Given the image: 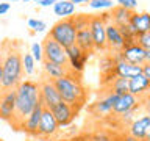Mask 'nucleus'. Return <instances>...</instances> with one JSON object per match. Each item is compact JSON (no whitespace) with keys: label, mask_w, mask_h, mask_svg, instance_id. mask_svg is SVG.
<instances>
[{"label":"nucleus","mask_w":150,"mask_h":141,"mask_svg":"<svg viewBox=\"0 0 150 141\" xmlns=\"http://www.w3.org/2000/svg\"><path fill=\"white\" fill-rule=\"evenodd\" d=\"M22 42L16 39H5L0 42V60L3 72V89H13L23 80Z\"/></svg>","instance_id":"1"},{"label":"nucleus","mask_w":150,"mask_h":141,"mask_svg":"<svg viewBox=\"0 0 150 141\" xmlns=\"http://www.w3.org/2000/svg\"><path fill=\"white\" fill-rule=\"evenodd\" d=\"M41 102L39 97V82L36 80H22L16 86V111L11 121V127L14 130L21 129V124L27 116L38 107Z\"/></svg>","instance_id":"2"},{"label":"nucleus","mask_w":150,"mask_h":141,"mask_svg":"<svg viewBox=\"0 0 150 141\" xmlns=\"http://www.w3.org/2000/svg\"><path fill=\"white\" fill-rule=\"evenodd\" d=\"M53 83L59 93L61 102L67 103V105H70L75 110L80 111L84 107V103L88 102L89 94L83 83L81 74H75L70 70L67 75L53 80Z\"/></svg>","instance_id":"3"},{"label":"nucleus","mask_w":150,"mask_h":141,"mask_svg":"<svg viewBox=\"0 0 150 141\" xmlns=\"http://www.w3.org/2000/svg\"><path fill=\"white\" fill-rule=\"evenodd\" d=\"M47 35L52 36L59 46H63L64 49L74 46L75 44V36H77V28H75L74 19L72 17L61 19V21H58L50 28V31L47 33Z\"/></svg>","instance_id":"4"},{"label":"nucleus","mask_w":150,"mask_h":141,"mask_svg":"<svg viewBox=\"0 0 150 141\" xmlns=\"http://www.w3.org/2000/svg\"><path fill=\"white\" fill-rule=\"evenodd\" d=\"M108 21H110V13L91 14L89 30H91L94 50L96 52H106V22Z\"/></svg>","instance_id":"5"},{"label":"nucleus","mask_w":150,"mask_h":141,"mask_svg":"<svg viewBox=\"0 0 150 141\" xmlns=\"http://www.w3.org/2000/svg\"><path fill=\"white\" fill-rule=\"evenodd\" d=\"M41 46H42V55H44L45 61H52V63H56L61 66H69L66 49L63 46H59L52 36L47 35Z\"/></svg>","instance_id":"6"},{"label":"nucleus","mask_w":150,"mask_h":141,"mask_svg":"<svg viewBox=\"0 0 150 141\" xmlns=\"http://www.w3.org/2000/svg\"><path fill=\"white\" fill-rule=\"evenodd\" d=\"M142 107V99L141 97H136L130 93H125L122 96H117L114 105H112V111H111V116L110 118H117V116H122L128 111H134V110H139Z\"/></svg>","instance_id":"7"},{"label":"nucleus","mask_w":150,"mask_h":141,"mask_svg":"<svg viewBox=\"0 0 150 141\" xmlns=\"http://www.w3.org/2000/svg\"><path fill=\"white\" fill-rule=\"evenodd\" d=\"M39 97H41V103L47 110H52V108L56 107L61 102L59 93L56 89L55 83L44 77L39 80Z\"/></svg>","instance_id":"8"},{"label":"nucleus","mask_w":150,"mask_h":141,"mask_svg":"<svg viewBox=\"0 0 150 141\" xmlns=\"http://www.w3.org/2000/svg\"><path fill=\"white\" fill-rule=\"evenodd\" d=\"M58 132H59V125L55 119L53 113L50 110H47V108H44L42 115H41L39 125H38V136L44 138V140H50L53 136H56Z\"/></svg>","instance_id":"9"},{"label":"nucleus","mask_w":150,"mask_h":141,"mask_svg":"<svg viewBox=\"0 0 150 141\" xmlns=\"http://www.w3.org/2000/svg\"><path fill=\"white\" fill-rule=\"evenodd\" d=\"M125 41L119 30V27L111 22V19L106 22V52L108 53H119L124 50Z\"/></svg>","instance_id":"10"},{"label":"nucleus","mask_w":150,"mask_h":141,"mask_svg":"<svg viewBox=\"0 0 150 141\" xmlns=\"http://www.w3.org/2000/svg\"><path fill=\"white\" fill-rule=\"evenodd\" d=\"M14 111H16V88L3 89L0 94V119L11 124Z\"/></svg>","instance_id":"11"},{"label":"nucleus","mask_w":150,"mask_h":141,"mask_svg":"<svg viewBox=\"0 0 150 141\" xmlns=\"http://www.w3.org/2000/svg\"><path fill=\"white\" fill-rule=\"evenodd\" d=\"M117 96L111 93H105L103 91V97L98 99L97 102H94L91 107H89V111H91L92 116L96 118H110L111 111H112V105H114Z\"/></svg>","instance_id":"12"},{"label":"nucleus","mask_w":150,"mask_h":141,"mask_svg":"<svg viewBox=\"0 0 150 141\" xmlns=\"http://www.w3.org/2000/svg\"><path fill=\"white\" fill-rule=\"evenodd\" d=\"M50 111L53 113V116H55L56 122H58L59 129L61 127L70 125L74 122V119L77 118V115L80 113L78 110H75V108H72L70 105H67V103H64V102H59L58 105L53 107Z\"/></svg>","instance_id":"13"},{"label":"nucleus","mask_w":150,"mask_h":141,"mask_svg":"<svg viewBox=\"0 0 150 141\" xmlns=\"http://www.w3.org/2000/svg\"><path fill=\"white\" fill-rule=\"evenodd\" d=\"M114 55V60H116V68H114V72L117 77H122V78H133L136 75L142 74V66H136V64H131V63H127L120 58L119 53H111Z\"/></svg>","instance_id":"14"},{"label":"nucleus","mask_w":150,"mask_h":141,"mask_svg":"<svg viewBox=\"0 0 150 141\" xmlns=\"http://www.w3.org/2000/svg\"><path fill=\"white\" fill-rule=\"evenodd\" d=\"M119 55L124 61L136 64V66H142L145 63V50L139 44H136V42L124 47V50L119 52Z\"/></svg>","instance_id":"15"},{"label":"nucleus","mask_w":150,"mask_h":141,"mask_svg":"<svg viewBox=\"0 0 150 141\" xmlns=\"http://www.w3.org/2000/svg\"><path fill=\"white\" fill-rule=\"evenodd\" d=\"M42 110H44V105L39 102L38 107L30 113V116H27L23 122L21 124V129L22 132H25L27 135L30 136H38V125H39V121H41V115H42Z\"/></svg>","instance_id":"16"},{"label":"nucleus","mask_w":150,"mask_h":141,"mask_svg":"<svg viewBox=\"0 0 150 141\" xmlns=\"http://www.w3.org/2000/svg\"><path fill=\"white\" fill-rule=\"evenodd\" d=\"M128 93L136 97H145L150 94V80L144 74H139L136 77L128 80Z\"/></svg>","instance_id":"17"},{"label":"nucleus","mask_w":150,"mask_h":141,"mask_svg":"<svg viewBox=\"0 0 150 141\" xmlns=\"http://www.w3.org/2000/svg\"><path fill=\"white\" fill-rule=\"evenodd\" d=\"M149 127H150V115L149 113H144V115H141L139 118H134V119L130 122V125L127 127L125 132H128V133L131 136H134L136 140L142 141Z\"/></svg>","instance_id":"18"},{"label":"nucleus","mask_w":150,"mask_h":141,"mask_svg":"<svg viewBox=\"0 0 150 141\" xmlns=\"http://www.w3.org/2000/svg\"><path fill=\"white\" fill-rule=\"evenodd\" d=\"M70 72L69 66H61V64H56V63H52V61H42V77L44 78H49V80H56V78H61L64 75H67Z\"/></svg>","instance_id":"19"},{"label":"nucleus","mask_w":150,"mask_h":141,"mask_svg":"<svg viewBox=\"0 0 150 141\" xmlns=\"http://www.w3.org/2000/svg\"><path fill=\"white\" fill-rule=\"evenodd\" d=\"M75 46L80 47L83 52L86 53H94V42H92V36H91V30L88 28H81L77 30V36H75Z\"/></svg>","instance_id":"20"},{"label":"nucleus","mask_w":150,"mask_h":141,"mask_svg":"<svg viewBox=\"0 0 150 141\" xmlns=\"http://www.w3.org/2000/svg\"><path fill=\"white\" fill-rule=\"evenodd\" d=\"M131 27L134 28L136 35H141V33L150 31V13H134L131 14L130 19Z\"/></svg>","instance_id":"21"},{"label":"nucleus","mask_w":150,"mask_h":141,"mask_svg":"<svg viewBox=\"0 0 150 141\" xmlns=\"http://www.w3.org/2000/svg\"><path fill=\"white\" fill-rule=\"evenodd\" d=\"M131 14H133V11L125 9V8H122V6H119V5H117V6L111 8L110 19H111V22L114 24V25L120 27V25H125V24H130Z\"/></svg>","instance_id":"22"},{"label":"nucleus","mask_w":150,"mask_h":141,"mask_svg":"<svg viewBox=\"0 0 150 141\" xmlns=\"http://www.w3.org/2000/svg\"><path fill=\"white\" fill-rule=\"evenodd\" d=\"M53 13L59 17H72L75 14V5L70 2V0H58L53 5Z\"/></svg>","instance_id":"23"},{"label":"nucleus","mask_w":150,"mask_h":141,"mask_svg":"<svg viewBox=\"0 0 150 141\" xmlns=\"http://www.w3.org/2000/svg\"><path fill=\"white\" fill-rule=\"evenodd\" d=\"M114 68H116L114 55L105 52V53L100 56V60H98V70H100V75L112 74V72H114Z\"/></svg>","instance_id":"24"},{"label":"nucleus","mask_w":150,"mask_h":141,"mask_svg":"<svg viewBox=\"0 0 150 141\" xmlns=\"http://www.w3.org/2000/svg\"><path fill=\"white\" fill-rule=\"evenodd\" d=\"M103 91L116 94V96H122V94L128 93V80L122 78V77H116L114 80H112V83L110 85V86L103 88Z\"/></svg>","instance_id":"25"},{"label":"nucleus","mask_w":150,"mask_h":141,"mask_svg":"<svg viewBox=\"0 0 150 141\" xmlns=\"http://www.w3.org/2000/svg\"><path fill=\"white\" fill-rule=\"evenodd\" d=\"M22 64H23V74H25V75H31L33 72H35L36 61L31 56L30 52H25V53L22 55Z\"/></svg>","instance_id":"26"},{"label":"nucleus","mask_w":150,"mask_h":141,"mask_svg":"<svg viewBox=\"0 0 150 141\" xmlns=\"http://www.w3.org/2000/svg\"><path fill=\"white\" fill-rule=\"evenodd\" d=\"M72 19H74L75 28H77V30H81V28H88L89 27L91 14H75V16H72Z\"/></svg>","instance_id":"27"},{"label":"nucleus","mask_w":150,"mask_h":141,"mask_svg":"<svg viewBox=\"0 0 150 141\" xmlns=\"http://www.w3.org/2000/svg\"><path fill=\"white\" fill-rule=\"evenodd\" d=\"M88 5L91 9H111V8H114L112 0H91Z\"/></svg>","instance_id":"28"},{"label":"nucleus","mask_w":150,"mask_h":141,"mask_svg":"<svg viewBox=\"0 0 150 141\" xmlns=\"http://www.w3.org/2000/svg\"><path fill=\"white\" fill-rule=\"evenodd\" d=\"M89 136H91V141H114V135H111L106 130H98Z\"/></svg>","instance_id":"29"},{"label":"nucleus","mask_w":150,"mask_h":141,"mask_svg":"<svg viewBox=\"0 0 150 141\" xmlns=\"http://www.w3.org/2000/svg\"><path fill=\"white\" fill-rule=\"evenodd\" d=\"M136 44H139L144 50H150V31L141 33L136 38Z\"/></svg>","instance_id":"30"},{"label":"nucleus","mask_w":150,"mask_h":141,"mask_svg":"<svg viewBox=\"0 0 150 141\" xmlns=\"http://www.w3.org/2000/svg\"><path fill=\"white\" fill-rule=\"evenodd\" d=\"M30 53L35 58V61H44V55H42V46L38 42H33L30 47Z\"/></svg>","instance_id":"31"},{"label":"nucleus","mask_w":150,"mask_h":141,"mask_svg":"<svg viewBox=\"0 0 150 141\" xmlns=\"http://www.w3.org/2000/svg\"><path fill=\"white\" fill-rule=\"evenodd\" d=\"M66 53H67V60L69 61H72V60H77V58H80V56H81L84 52L80 49V47H77V46H70V47H67V49H66Z\"/></svg>","instance_id":"32"},{"label":"nucleus","mask_w":150,"mask_h":141,"mask_svg":"<svg viewBox=\"0 0 150 141\" xmlns=\"http://www.w3.org/2000/svg\"><path fill=\"white\" fill-rule=\"evenodd\" d=\"M117 5L130 11H134V8L138 6V0H117Z\"/></svg>","instance_id":"33"},{"label":"nucleus","mask_w":150,"mask_h":141,"mask_svg":"<svg viewBox=\"0 0 150 141\" xmlns=\"http://www.w3.org/2000/svg\"><path fill=\"white\" fill-rule=\"evenodd\" d=\"M45 28H47V24H45L44 21H39V19H36V24H35V28H33V31L42 33V31H45Z\"/></svg>","instance_id":"34"},{"label":"nucleus","mask_w":150,"mask_h":141,"mask_svg":"<svg viewBox=\"0 0 150 141\" xmlns=\"http://www.w3.org/2000/svg\"><path fill=\"white\" fill-rule=\"evenodd\" d=\"M117 140H119V141H139V140H136L134 136H131L128 132H124L122 135H119V136H117Z\"/></svg>","instance_id":"35"},{"label":"nucleus","mask_w":150,"mask_h":141,"mask_svg":"<svg viewBox=\"0 0 150 141\" xmlns=\"http://www.w3.org/2000/svg\"><path fill=\"white\" fill-rule=\"evenodd\" d=\"M9 8H11V5H9V3L0 2V16H2V14H6L9 11Z\"/></svg>","instance_id":"36"},{"label":"nucleus","mask_w":150,"mask_h":141,"mask_svg":"<svg viewBox=\"0 0 150 141\" xmlns=\"http://www.w3.org/2000/svg\"><path fill=\"white\" fill-rule=\"evenodd\" d=\"M56 2H58V0H41L39 5H41L42 8H45V6H53Z\"/></svg>","instance_id":"37"},{"label":"nucleus","mask_w":150,"mask_h":141,"mask_svg":"<svg viewBox=\"0 0 150 141\" xmlns=\"http://www.w3.org/2000/svg\"><path fill=\"white\" fill-rule=\"evenodd\" d=\"M142 74L150 80V63H144L142 64Z\"/></svg>","instance_id":"38"},{"label":"nucleus","mask_w":150,"mask_h":141,"mask_svg":"<svg viewBox=\"0 0 150 141\" xmlns=\"http://www.w3.org/2000/svg\"><path fill=\"white\" fill-rule=\"evenodd\" d=\"M3 93V72H2V60H0V94Z\"/></svg>","instance_id":"39"},{"label":"nucleus","mask_w":150,"mask_h":141,"mask_svg":"<svg viewBox=\"0 0 150 141\" xmlns=\"http://www.w3.org/2000/svg\"><path fill=\"white\" fill-rule=\"evenodd\" d=\"M70 2H72L75 6H77V5H88L91 0H70Z\"/></svg>","instance_id":"40"},{"label":"nucleus","mask_w":150,"mask_h":141,"mask_svg":"<svg viewBox=\"0 0 150 141\" xmlns=\"http://www.w3.org/2000/svg\"><path fill=\"white\" fill-rule=\"evenodd\" d=\"M27 24H28V27H30V28H35L36 19H28V21H27Z\"/></svg>","instance_id":"41"},{"label":"nucleus","mask_w":150,"mask_h":141,"mask_svg":"<svg viewBox=\"0 0 150 141\" xmlns=\"http://www.w3.org/2000/svg\"><path fill=\"white\" fill-rule=\"evenodd\" d=\"M142 141H150V127L147 129V132H145V135H144V138Z\"/></svg>","instance_id":"42"},{"label":"nucleus","mask_w":150,"mask_h":141,"mask_svg":"<svg viewBox=\"0 0 150 141\" xmlns=\"http://www.w3.org/2000/svg\"><path fill=\"white\" fill-rule=\"evenodd\" d=\"M145 63H150V50H145Z\"/></svg>","instance_id":"43"},{"label":"nucleus","mask_w":150,"mask_h":141,"mask_svg":"<svg viewBox=\"0 0 150 141\" xmlns=\"http://www.w3.org/2000/svg\"><path fill=\"white\" fill-rule=\"evenodd\" d=\"M3 2H17V0H3Z\"/></svg>","instance_id":"44"},{"label":"nucleus","mask_w":150,"mask_h":141,"mask_svg":"<svg viewBox=\"0 0 150 141\" xmlns=\"http://www.w3.org/2000/svg\"><path fill=\"white\" fill-rule=\"evenodd\" d=\"M33 2H38V3H39V2H41V0H33Z\"/></svg>","instance_id":"45"},{"label":"nucleus","mask_w":150,"mask_h":141,"mask_svg":"<svg viewBox=\"0 0 150 141\" xmlns=\"http://www.w3.org/2000/svg\"><path fill=\"white\" fill-rule=\"evenodd\" d=\"M23 2H33V0H23Z\"/></svg>","instance_id":"46"},{"label":"nucleus","mask_w":150,"mask_h":141,"mask_svg":"<svg viewBox=\"0 0 150 141\" xmlns=\"http://www.w3.org/2000/svg\"><path fill=\"white\" fill-rule=\"evenodd\" d=\"M114 141H119V140H117V136H114Z\"/></svg>","instance_id":"47"},{"label":"nucleus","mask_w":150,"mask_h":141,"mask_svg":"<svg viewBox=\"0 0 150 141\" xmlns=\"http://www.w3.org/2000/svg\"><path fill=\"white\" fill-rule=\"evenodd\" d=\"M0 141H3V140H2V138H0Z\"/></svg>","instance_id":"48"}]
</instances>
